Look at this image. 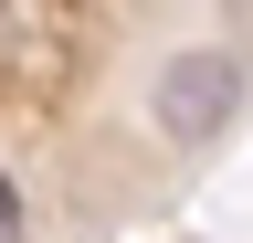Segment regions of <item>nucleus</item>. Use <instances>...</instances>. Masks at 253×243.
I'll return each instance as SVG.
<instances>
[{"mask_svg":"<svg viewBox=\"0 0 253 243\" xmlns=\"http://www.w3.org/2000/svg\"><path fill=\"white\" fill-rule=\"evenodd\" d=\"M243 96V64H221V53H179L169 74H158V127L169 138H211L221 116Z\"/></svg>","mask_w":253,"mask_h":243,"instance_id":"obj_1","label":"nucleus"},{"mask_svg":"<svg viewBox=\"0 0 253 243\" xmlns=\"http://www.w3.org/2000/svg\"><path fill=\"white\" fill-rule=\"evenodd\" d=\"M0 243H21V180L0 169Z\"/></svg>","mask_w":253,"mask_h":243,"instance_id":"obj_2","label":"nucleus"}]
</instances>
